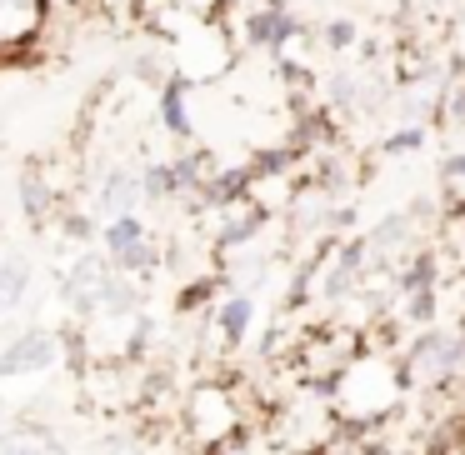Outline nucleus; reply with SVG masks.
Wrapping results in <instances>:
<instances>
[{
  "mask_svg": "<svg viewBox=\"0 0 465 455\" xmlns=\"http://www.w3.org/2000/svg\"><path fill=\"white\" fill-rule=\"evenodd\" d=\"M331 425H335V410H331V401H325V385H301L295 395L271 401V435L285 450L315 455L321 440L331 435Z\"/></svg>",
  "mask_w": 465,
  "mask_h": 455,
  "instance_id": "nucleus-2",
  "label": "nucleus"
},
{
  "mask_svg": "<svg viewBox=\"0 0 465 455\" xmlns=\"http://www.w3.org/2000/svg\"><path fill=\"white\" fill-rule=\"evenodd\" d=\"M251 315H255L251 295H225L221 301V311H215V335L225 341V351H235V345L251 335Z\"/></svg>",
  "mask_w": 465,
  "mask_h": 455,
  "instance_id": "nucleus-9",
  "label": "nucleus"
},
{
  "mask_svg": "<svg viewBox=\"0 0 465 455\" xmlns=\"http://www.w3.org/2000/svg\"><path fill=\"white\" fill-rule=\"evenodd\" d=\"M395 361L405 391H445L465 361V331H420Z\"/></svg>",
  "mask_w": 465,
  "mask_h": 455,
  "instance_id": "nucleus-3",
  "label": "nucleus"
},
{
  "mask_svg": "<svg viewBox=\"0 0 465 455\" xmlns=\"http://www.w3.org/2000/svg\"><path fill=\"white\" fill-rule=\"evenodd\" d=\"M335 420H355V425H385L395 410L405 405V381H401V361L381 351H361L331 385H325Z\"/></svg>",
  "mask_w": 465,
  "mask_h": 455,
  "instance_id": "nucleus-1",
  "label": "nucleus"
},
{
  "mask_svg": "<svg viewBox=\"0 0 465 455\" xmlns=\"http://www.w3.org/2000/svg\"><path fill=\"white\" fill-rule=\"evenodd\" d=\"M135 205H145L141 171L135 165H111V175L101 181V211L105 215H135Z\"/></svg>",
  "mask_w": 465,
  "mask_h": 455,
  "instance_id": "nucleus-7",
  "label": "nucleus"
},
{
  "mask_svg": "<svg viewBox=\"0 0 465 455\" xmlns=\"http://www.w3.org/2000/svg\"><path fill=\"white\" fill-rule=\"evenodd\" d=\"M15 185H21V211H25V221H31V225H45L55 211H61V191L51 185L41 155L25 161V171H21V181H15Z\"/></svg>",
  "mask_w": 465,
  "mask_h": 455,
  "instance_id": "nucleus-6",
  "label": "nucleus"
},
{
  "mask_svg": "<svg viewBox=\"0 0 465 455\" xmlns=\"http://www.w3.org/2000/svg\"><path fill=\"white\" fill-rule=\"evenodd\" d=\"M31 291V261L25 255H5L0 261V311H15Z\"/></svg>",
  "mask_w": 465,
  "mask_h": 455,
  "instance_id": "nucleus-10",
  "label": "nucleus"
},
{
  "mask_svg": "<svg viewBox=\"0 0 465 455\" xmlns=\"http://www.w3.org/2000/svg\"><path fill=\"white\" fill-rule=\"evenodd\" d=\"M51 0H0V65L25 61L45 45Z\"/></svg>",
  "mask_w": 465,
  "mask_h": 455,
  "instance_id": "nucleus-4",
  "label": "nucleus"
},
{
  "mask_svg": "<svg viewBox=\"0 0 465 455\" xmlns=\"http://www.w3.org/2000/svg\"><path fill=\"white\" fill-rule=\"evenodd\" d=\"M0 455H71L45 425H11L0 435Z\"/></svg>",
  "mask_w": 465,
  "mask_h": 455,
  "instance_id": "nucleus-8",
  "label": "nucleus"
},
{
  "mask_svg": "<svg viewBox=\"0 0 465 455\" xmlns=\"http://www.w3.org/2000/svg\"><path fill=\"white\" fill-rule=\"evenodd\" d=\"M61 365V335L55 331H21L5 351H0V381H11V375H35V371H51Z\"/></svg>",
  "mask_w": 465,
  "mask_h": 455,
  "instance_id": "nucleus-5",
  "label": "nucleus"
}]
</instances>
